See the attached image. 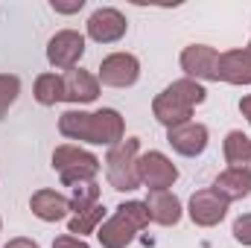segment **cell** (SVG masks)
I'll use <instances>...</instances> for the list:
<instances>
[{"label":"cell","mask_w":251,"mask_h":248,"mask_svg":"<svg viewBox=\"0 0 251 248\" xmlns=\"http://www.w3.org/2000/svg\"><path fill=\"white\" fill-rule=\"evenodd\" d=\"M35 99H38V105H56V102H64L62 76H56V73H41V76L35 79Z\"/></svg>","instance_id":"cell-19"},{"label":"cell","mask_w":251,"mask_h":248,"mask_svg":"<svg viewBox=\"0 0 251 248\" xmlns=\"http://www.w3.org/2000/svg\"><path fill=\"white\" fill-rule=\"evenodd\" d=\"M62 85H64V102H94L100 97V79L82 67H73V70H64L62 76Z\"/></svg>","instance_id":"cell-13"},{"label":"cell","mask_w":251,"mask_h":248,"mask_svg":"<svg viewBox=\"0 0 251 248\" xmlns=\"http://www.w3.org/2000/svg\"><path fill=\"white\" fill-rule=\"evenodd\" d=\"M137 152H140V140L137 137H123L117 146L108 149V155H105V175H108V184L114 190L131 193V190L140 187Z\"/></svg>","instance_id":"cell-4"},{"label":"cell","mask_w":251,"mask_h":248,"mask_svg":"<svg viewBox=\"0 0 251 248\" xmlns=\"http://www.w3.org/2000/svg\"><path fill=\"white\" fill-rule=\"evenodd\" d=\"M216 62L219 53L207 44H190L181 53V70L187 73V79H213L216 82Z\"/></svg>","instance_id":"cell-12"},{"label":"cell","mask_w":251,"mask_h":248,"mask_svg":"<svg viewBox=\"0 0 251 248\" xmlns=\"http://www.w3.org/2000/svg\"><path fill=\"white\" fill-rule=\"evenodd\" d=\"M240 111H243V117H246V120L251 123V94H249V97H243V99H240Z\"/></svg>","instance_id":"cell-27"},{"label":"cell","mask_w":251,"mask_h":248,"mask_svg":"<svg viewBox=\"0 0 251 248\" xmlns=\"http://www.w3.org/2000/svg\"><path fill=\"white\" fill-rule=\"evenodd\" d=\"M149 210L143 201H123L111 219H105L97 231L102 248H126L143 228H149Z\"/></svg>","instance_id":"cell-3"},{"label":"cell","mask_w":251,"mask_h":248,"mask_svg":"<svg viewBox=\"0 0 251 248\" xmlns=\"http://www.w3.org/2000/svg\"><path fill=\"white\" fill-rule=\"evenodd\" d=\"M97 79L108 88H131L140 79V62L131 53H111L102 59Z\"/></svg>","instance_id":"cell-8"},{"label":"cell","mask_w":251,"mask_h":248,"mask_svg":"<svg viewBox=\"0 0 251 248\" xmlns=\"http://www.w3.org/2000/svg\"><path fill=\"white\" fill-rule=\"evenodd\" d=\"M53 248H91L85 240H79V237H73V234H64V237H56L53 240Z\"/></svg>","instance_id":"cell-24"},{"label":"cell","mask_w":251,"mask_h":248,"mask_svg":"<svg viewBox=\"0 0 251 248\" xmlns=\"http://www.w3.org/2000/svg\"><path fill=\"white\" fill-rule=\"evenodd\" d=\"M3 248H41L35 240H26V237H15V240H9Z\"/></svg>","instance_id":"cell-26"},{"label":"cell","mask_w":251,"mask_h":248,"mask_svg":"<svg viewBox=\"0 0 251 248\" xmlns=\"http://www.w3.org/2000/svg\"><path fill=\"white\" fill-rule=\"evenodd\" d=\"M167 143L178 155L196 158V155H201L207 149V125L193 123V120L190 123H181V125H173V128H167Z\"/></svg>","instance_id":"cell-11"},{"label":"cell","mask_w":251,"mask_h":248,"mask_svg":"<svg viewBox=\"0 0 251 248\" xmlns=\"http://www.w3.org/2000/svg\"><path fill=\"white\" fill-rule=\"evenodd\" d=\"M228 82V85H251V56L246 50H228L219 53L216 62V82Z\"/></svg>","instance_id":"cell-14"},{"label":"cell","mask_w":251,"mask_h":248,"mask_svg":"<svg viewBox=\"0 0 251 248\" xmlns=\"http://www.w3.org/2000/svg\"><path fill=\"white\" fill-rule=\"evenodd\" d=\"M246 53H249V56H251V41H249V47H246Z\"/></svg>","instance_id":"cell-28"},{"label":"cell","mask_w":251,"mask_h":248,"mask_svg":"<svg viewBox=\"0 0 251 248\" xmlns=\"http://www.w3.org/2000/svg\"><path fill=\"white\" fill-rule=\"evenodd\" d=\"M82 6H85V0H73V3H59V0H53V9H56V12H62V15L79 12Z\"/></svg>","instance_id":"cell-25"},{"label":"cell","mask_w":251,"mask_h":248,"mask_svg":"<svg viewBox=\"0 0 251 248\" xmlns=\"http://www.w3.org/2000/svg\"><path fill=\"white\" fill-rule=\"evenodd\" d=\"M85 56V35L76 29H62L47 44V62L59 70H73Z\"/></svg>","instance_id":"cell-7"},{"label":"cell","mask_w":251,"mask_h":248,"mask_svg":"<svg viewBox=\"0 0 251 248\" xmlns=\"http://www.w3.org/2000/svg\"><path fill=\"white\" fill-rule=\"evenodd\" d=\"M18 94H21V79L18 76H9V73H0V117L18 99Z\"/></svg>","instance_id":"cell-22"},{"label":"cell","mask_w":251,"mask_h":248,"mask_svg":"<svg viewBox=\"0 0 251 248\" xmlns=\"http://www.w3.org/2000/svg\"><path fill=\"white\" fill-rule=\"evenodd\" d=\"M0 228H3V219H0Z\"/></svg>","instance_id":"cell-29"},{"label":"cell","mask_w":251,"mask_h":248,"mask_svg":"<svg viewBox=\"0 0 251 248\" xmlns=\"http://www.w3.org/2000/svg\"><path fill=\"white\" fill-rule=\"evenodd\" d=\"M225 161L231 170H249L251 173V140L243 131H228L225 137Z\"/></svg>","instance_id":"cell-18"},{"label":"cell","mask_w":251,"mask_h":248,"mask_svg":"<svg viewBox=\"0 0 251 248\" xmlns=\"http://www.w3.org/2000/svg\"><path fill=\"white\" fill-rule=\"evenodd\" d=\"M53 170L59 173L64 187L82 184V181H94L97 173H100V158L79 149V146H70L64 143L53 152Z\"/></svg>","instance_id":"cell-5"},{"label":"cell","mask_w":251,"mask_h":248,"mask_svg":"<svg viewBox=\"0 0 251 248\" xmlns=\"http://www.w3.org/2000/svg\"><path fill=\"white\" fill-rule=\"evenodd\" d=\"M102 219H105V207L102 204H94L91 210H82V213H76L70 222H67V231L73 234V237H85V234H94L100 225H102Z\"/></svg>","instance_id":"cell-20"},{"label":"cell","mask_w":251,"mask_h":248,"mask_svg":"<svg viewBox=\"0 0 251 248\" xmlns=\"http://www.w3.org/2000/svg\"><path fill=\"white\" fill-rule=\"evenodd\" d=\"M137 175H140V184L149 187V193L170 190L178 181V167L164 152H146V155H137Z\"/></svg>","instance_id":"cell-6"},{"label":"cell","mask_w":251,"mask_h":248,"mask_svg":"<svg viewBox=\"0 0 251 248\" xmlns=\"http://www.w3.org/2000/svg\"><path fill=\"white\" fill-rule=\"evenodd\" d=\"M222 201H240V198H246L251 193V173L249 170H225L216 181H213V187H210Z\"/></svg>","instance_id":"cell-17"},{"label":"cell","mask_w":251,"mask_h":248,"mask_svg":"<svg viewBox=\"0 0 251 248\" xmlns=\"http://www.w3.org/2000/svg\"><path fill=\"white\" fill-rule=\"evenodd\" d=\"M59 131L70 140H85L97 146H117L126 134L123 117L114 108L100 111H64L59 117Z\"/></svg>","instance_id":"cell-1"},{"label":"cell","mask_w":251,"mask_h":248,"mask_svg":"<svg viewBox=\"0 0 251 248\" xmlns=\"http://www.w3.org/2000/svg\"><path fill=\"white\" fill-rule=\"evenodd\" d=\"M234 240L240 246H251V213H243L237 222H234Z\"/></svg>","instance_id":"cell-23"},{"label":"cell","mask_w":251,"mask_h":248,"mask_svg":"<svg viewBox=\"0 0 251 248\" xmlns=\"http://www.w3.org/2000/svg\"><path fill=\"white\" fill-rule=\"evenodd\" d=\"M190 219H193V225H199V228H213V225H219L222 219H225V213H228V201H222L213 190H199V193H193L190 196Z\"/></svg>","instance_id":"cell-10"},{"label":"cell","mask_w":251,"mask_h":248,"mask_svg":"<svg viewBox=\"0 0 251 248\" xmlns=\"http://www.w3.org/2000/svg\"><path fill=\"white\" fill-rule=\"evenodd\" d=\"M94 204H100V184L97 181H82V184L70 187V210L82 213V210H91Z\"/></svg>","instance_id":"cell-21"},{"label":"cell","mask_w":251,"mask_h":248,"mask_svg":"<svg viewBox=\"0 0 251 248\" xmlns=\"http://www.w3.org/2000/svg\"><path fill=\"white\" fill-rule=\"evenodd\" d=\"M128 29V21L120 9H111V6H102L97 9L91 18H88V35L97 41V44H114L120 41Z\"/></svg>","instance_id":"cell-9"},{"label":"cell","mask_w":251,"mask_h":248,"mask_svg":"<svg viewBox=\"0 0 251 248\" xmlns=\"http://www.w3.org/2000/svg\"><path fill=\"white\" fill-rule=\"evenodd\" d=\"M207 99V91L196 82V79H178L173 82L170 88H164L155 102H152V114L155 120L167 128L173 125H181V123H190L193 117V108L201 105Z\"/></svg>","instance_id":"cell-2"},{"label":"cell","mask_w":251,"mask_h":248,"mask_svg":"<svg viewBox=\"0 0 251 248\" xmlns=\"http://www.w3.org/2000/svg\"><path fill=\"white\" fill-rule=\"evenodd\" d=\"M143 204H146V210H149V219L158 222V225H164V228H173V225L181 222V201H178V196L170 193V190H155V193H149V198H146Z\"/></svg>","instance_id":"cell-15"},{"label":"cell","mask_w":251,"mask_h":248,"mask_svg":"<svg viewBox=\"0 0 251 248\" xmlns=\"http://www.w3.org/2000/svg\"><path fill=\"white\" fill-rule=\"evenodd\" d=\"M29 210L41 222H62L70 213V198L62 196V193H56V190H38L29 198Z\"/></svg>","instance_id":"cell-16"}]
</instances>
